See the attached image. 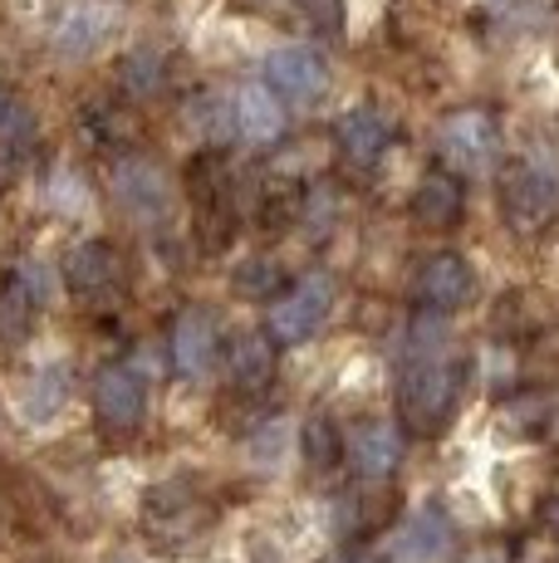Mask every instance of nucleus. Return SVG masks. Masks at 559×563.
<instances>
[{"mask_svg": "<svg viewBox=\"0 0 559 563\" xmlns=\"http://www.w3.org/2000/svg\"><path fill=\"white\" fill-rule=\"evenodd\" d=\"M20 133L30 137V113H25V103H20V93L0 84V137L10 143V137H20Z\"/></svg>", "mask_w": 559, "mask_h": 563, "instance_id": "nucleus-20", "label": "nucleus"}, {"mask_svg": "<svg viewBox=\"0 0 559 563\" xmlns=\"http://www.w3.org/2000/svg\"><path fill=\"white\" fill-rule=\"evenodd\" d=\"M217 349H221V329L207 309H182L167 323V358L177 377H191V383L207 377L211 363H217Z\"/></svg>", "mask_w": 559, "mask_h": 563, "instance_id": "nucleus-9", "label": "nucleus"}, {"mask_svg": "<svg viewBox=\"0 0 559 563\" xmlns=\"http://www.w3.org/2000/svg\"><path fill=\"white\" fill-rule=\"evenodd\" d=\"M275 353L280 349L265 333H235V339L226 343V373H231V383L241 387V393H261L275 377Z\"/></svg>", "mask_w": 559, "mask_h": 563, "instance_id": "nucleus-16", "label": "nucleus"}, {"mask_svg": "<svg viewBox=\"0 0 559 563\" xmlns=\"http://www.w3.org/2000/svg\"><path fill=\"white\" fill-rule=\"evenodd\" d=\"M299 456L315 475H329L335 465L343 461V431L335 417H325V411H315V417L299 427Z\"/></svg>", "mask_w": 559, "mask_h": 563, "instance_id": "nucleus-17", "label": "nucleus"}, {"mask_svg": "<svg viewBox=\"0 0 559 563\" xmlns=\"http://www.w3.org/2000/svg\"><path fill=\"white\" fill-rule=\"evenodd\" d=\"M501 216L515 235H540L559 221V162L520 157L501 172Z\"/></svg>", "mask_w": 559, "mask_h": 563, "instance_id": "nucleus-4", "label": "nucleus"}, {"mask_svg": "<svg viewBox=\"0 0 559 563\" xmlns=\"http://www.w3.org/2000/svg\"><path fill=\"white\" fill-rule=\"evenodd\" d=\"M442 549H447V519L437 505H427V510L413 519V529H407V554L432 559V554H442Z\"/></svg>", "mask_w": 559, "mask_h": 563, "instance_id": "nucleus-18", "label": "nucleus"}, {"mask_svg": "<svg viewBox=\"0 0 559 563\" xmlns=\"http://www.w3.org/2000/svg\"><path fill=\"white\" fill-rule=\"evenodd\" d=\"M64 279H69L74 295L94 299V295H109L118 289V279H123V265H118V251L103 241H84L79 251L64 260Z\"/></svg>", "mask_w": 559, "mask_h": 563, "instance_id": "nucleus-15", "label": "nucleus"}, {"mask_svg": "<svg viewBox=\"0 0 559 563\" xmlns=\"http://www.w3.org/2000/svg\"><path fill=\"white\" fill-rule=\"evenodd\" d=\"M343 461L353 465L363 485H383L397 475L403 465V431L388 421H359V427L343 437Z\"/></svg>", "mask_w": 559, "mask_h": 563, "instance_id": "nucleus-10", "label": "nucleus"}, {"mask_svg": "<svg viewBox=\"0 0 559 563\" xmlns=\"http://www.w3.org/2000/svg\"><path fill=\"white\" fill-rule=\"evenodd\" d=\"M265 89L285 108H309L329 93V59L315 45H280L265 54Z\"/></svg>", "mask_w": 559, "mask_h": 563, "instance_id": "nucleus-6", "label": "nucleus"}, {"mask_svg": "<svg viewBox=\"0 0 559 563\" xmlns=\"http://www.w3.org/2000/svg\"><path fill=\"white\" fill-rule=\"evenodd\" d=\"M113 191L133 216H163L172 201V181L153 157H123L113 167Z\"/></svg>", "mask_w": 559, "mask_h": 563, "instance_id": "nucleus-14", "label": "nucleus"}, {"mask_svg": "<svg viewBox=\"0 0 559 563\" xmlns=\"http://www.w3.org/2000/svg\"><path fill=\"white\" fill-rule=\"evenodd\" d=\"M339 563H388V559H383L379 549H349V554H343Z\"/></svg>", "mask_w": 559, "mask_h": 563, "instance_id": "nucleus-21", "label": "nucleus"}, {"mask_svg": "<svg viewBox=\"0 0 559 563\" xmlns=\"http://www.w3.org/2000/svg\"><path fill=\"white\" fill-rule=\"evenodd\" d=\"M123 84L128 93H138V99H147V93L163 84V54L157 49H138L123 59Z\"/></svg>", "mask_w": 559, "mask_h": 563, "instance_id": "nucleus-19", "label": "nucleus"}, {"mask_svg": "<svg viewBox=\"0 0 559 563\" xmlns=\"http://www.w3.org/2000/svg\"><path fill=\"white\" fill-rule=\"evenodd\" d=\"M335 299H339V285H335V275H325V269H309V275L289 279L285 289L271 295L265 339H271L275 349H299V343H309L329 323Z\"/></svg>", "mask_w": 559, "mask_h": 563, "instance_id": "nucleus-3", "label": "nucleus"}, {"mask_svg": "<svg viewBox=\"0 0 559 563\" xmlns=\"http://www.w3.org/2000/svg\"><path fill=\"white\" fill-rule=\"evenodd\" d=\"M94 417L113 437L138 431L147 421V377L133 363H103L94 373Z\"/></svg>", "mask_w": 559, "mask_h": 563, "instance_id": "nucleus-7", "label": "nucleus"}, {"mask_svg": "<svg viewBox=\"0 0 559 563\" xmlns=\"http://www.w3.org/2000/svg\"><path fill=\"white\" fill-rule=\"evenodd\" d=\"M471 363L447 343L442 319H413L407 349L397 358V421L413 437H442L467 397Z\"/></svg>", "mask_w": 559, "mask_h": 563, "instance_id": "nucleus-1", "label": "nucleus"}, {"mask_svg": "<svg viewBox=\"0 0 559 563\" xmlns=\"http://www.w3.org/2000/svg\"><path fill=\"white\" fill-rule=\"evenodd\" d=\"M118 30V10L99 5V0H79V5H64L50 25V45L69 59H89L109 45V35Z\"/></svg>", "mask_w": 559, "mask_h": 563, "instance_id": "nucleus-11", "label": "nucleus"}, {"mask_svg": "<svg viewBox=\"0 0 559 563\" xmlns=\"http://www.w3.org/2000/svg\"><path fill=\"white\" fill-rule=\"evenodd\" d=\"M437 167L451 172L457 181L491 177L505 157V128L491 108H457L437 123Z\"/></svg>", "mask_w": 559, "mask_h": 563, "instance_id": "nucleus-2", "label": "nucleus"}, {"mask_svg": "<svg viewBox=\"0 0 559 563\" xmlns=\"http://www.w3.org/2000/svg\"><path fill=\"white\" fill-rule=\"evenodd\" d=\"M461 216H467V187H461L451 172L432 167L413 191V221L423 225V231L442 235V231H457Z\"/></svg>", "mask_w": 559, "mask_h": 563, "instance_id": "nucleus-13", "label": "nucleus"}, {"mask_svg": "<svg viewBox=\"0 0 559 563\" xmlns=\"http://www.w3.org/2000/svg\"><path fill=\"white\" fill-rule=\"evenodd\" d=\"M226 118H231V137L245 147H275L289 133V108L265 84H241L226 103Z\"/></svg>", "mask_w": 559, "mask_h": 563, "instance_id": "nucleus-8", "label": "nucleus"}, {"mask_svg": "<svg viewBox=\"0 0 559 563\" xmlns=\"http://www.w3.org/2000/svg\"><path fill=\"white\" fill-rule=\"evenodd\" d=\"M476 295V269L461 251H437L413 279V313L417 319H451L457 309L471 305Z\"/></svg>", "mask_w": 559, "mask_h": 563, "instance_id": "nucleus-5", "label": "nucleus"}, {"mask_svg": "<svg viewBox=\"0 0 559 563\" xmlns=\"http://www.w3.org/2000/svg\"><path fill=\"white\" fill-rule=\"evenodd\" d=\"M393 133H397L393 118L383 113L379 103H359V108H349V113H339L335 147L353 167H373V162H383V153L393 147Z\"/></svg>", "mask_w": 559, "mask_h": 563, "instance_id": "nucleus-12", "label": "nucleus"}]
</instances>
